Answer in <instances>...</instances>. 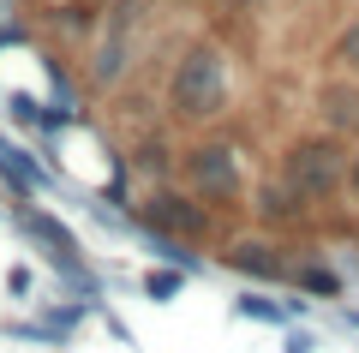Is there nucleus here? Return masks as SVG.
<instances>
[{
	"label": "nucleus",
	"instance_id": "obj_1",
	"mask_svg": "<svg viewBox=\"0 0 359 353\" xmlns=\"http://www.w3.org/2000/svg\"><path fill=\"white\" fill-rule=\"evenodd\" d=\"M222 108H228V54L216 42H192L168 78V114L180 126H204Z\"/></svg>",
	"mask_w": 359,
	"mask_h": 353
},
{
	"label": "nucleus",
	"instance_id": "obj_2",
	"mask_svg": "<svg viewBox=\"0 0 359 353\" xmlns=\"http://www.w3.org/2000/svg\"><path fill=\"white\" fill-rule=\"evenodd\" d=\"M347 162H353L347 138H335V132H311V138H294L282 150V174H276V180H282L299 204H323V198H335V192L347 186Z\"/></svg>",
	"mask_w": 359,
	"mask_h": 353
},
{
	"label": "nucleus",
	"instance_id": "obj_3",
	"mask_svg": "<svg viewBox=\"0 0 359 353\" xmlns=\"http://www.w3.org/2000/svg\"><path fill=\"white\" fill-rule=\"evenodd\" d=\"M18 227H25V240L36 246L42 264H48L72 293H84V300H96V293H102V281H96V269H90V258H84V246H78V234L60 222V215L36 210V198H25V204H18Z\"/></svg>",
	"mask_w": 359,
	"mask_h": 353
},
{
	"label": "nucleus",
	"instance_id": "obj_4",
	"mask_svg": "<svg viewBox=\"0 0 359 353\" xmlns=\"http://www.w3.org/2000/svg\"><path fill=\"white\" fill-rule=\"evenodd\" d=\"M180 180L186 192L204 204H240L245 198V168H240V150L222 138H198L192 150H180Z\"/></svg>",
	"mask_w": 359,
	"mask_h": 353
},
{
	"label": "nucleus",
	"instance_id": "obj_5",
	"mask_svg": "<svg viewBox=\"0 0 359 353\" xmlns=\"http://www.w3.org/2000/svg\"><path fill=\"white\" fill-rule=\"evenodd\" d=\"M138 227L144 234H162V240H186V246H198V240H210V210H204V198H192V192H180V186H156L150 180V192H144L138 204Z\"/></svg>",
	"mask_w": 359,
	"mask_h": 353
},
{
	"label": "nucleus",
	"instance_id": "obj_6",
	"mask_svg": "<svg viewBox=\"0 0 359 353\" xmlns=\"http://www.w3.org/2000/svg\"><path fill=\"white\" fill-rule=\"evenodd\" d=\"M132 72V6H114V18L102 25L96 48H90V78L96 84H120Z\"/></svg>",
	"mask_w": 359,
	"mask_h": 353
},
{
	"label": "nucleus",
	"instance_id": "obj_7",
	"mask_svg": "<svg viewBox=\"0 0 359 353\" xmlns=\"http://www.w3.org/2000/svg\"><path fill=\"white\" fill-rule=\"evenodd\" d=\"M0 186H13V198L25 204V198H36V192H48L54 174L25 150V144H13L6 132H0Z\"/></svg>",
	"mask_w": 359,
	"mask_h": 353
},
{
	"label": "nucleus",
	"instance_id": "obj_8",
	"mask_svg": "<svg viewBox=\"0 0 359 353\" xmlns=\"http://www.w3.org/2000/svg\"><path fill=\"white\" fill-rule=\"evenodd\" d=\"M318 120H323V132H335V138H359V84L330 78V84L318 90Z\"/></svg>",
	"mask_w": 359,
	"mask_h": 353
},
{
	"label": "nucleus",
	"instance_id": "obj_9",
	"mask_svg": "<svg viewBox=\"0 0 359 353\" xmlns=\"http://www.w3.org/2000/svg\"><path fill=\"white\" fill-rule=\"evenodd\" d=\"M222 258H228V269H240V276H252V281H287V269H294L269 240H233Z\"/></svg>",
	"mask_w": 359,
	"mask_h": 353
},
{
	"label": "nucleus",
	"instance_id": "obj_10",
	"mask_svg": "<svg viewBox=\"0 0 359 353\" xmlns=\"http://www.w3.org/2000/svg\"><path fill=\"white\" fill-rule=\"evenodd\" d=\"M287 281H294L299 293H323V300H330V293H341V276H335V269H323V264H294V269H287Z\"/></svg>",
	"mask_w": 359,
	"mask_h": 353
},
{
	"label": "nucleus",
	"instance_id": "obj_11",
	"mask_svg": "<svg viewBox=\"0 0 359 353\" xmlns=\"http://www.w3.org/2000/svg\"><path fill=\"white\" fill-rule=\"evenodd\" d=\"M299 210H306V204H299L294 192L282 186V180H276V186H264V192H257V215H264V222H287V215H299Z\"/></svg>",
	"mask_w": 359,
	"mask_h": 353
},
{
	"label": "nucleus",
	"instance_id": "obj_12",
	"mask_svg": "<svg viewBox=\"0 0 359 353\" xmlns=\"http://www.w3.org/2000/svg\"><path fill=\"white\" fill-rule=\"evenodd\" d=\"M233 317H257V324H287V305L264 300V293H240V300H233Z\"/></svg>",
	"mask_w": 359,
	"mask_h": 353
},
{
	"label": "nucleus",
	"instance_id": "obj_13",
	"mask_svg": "<svg viewBox=\"0 0 359 353\" xmlns=\"http://www.w3.org/2000/svg\"><path fill=\"white\" fill-rule=\"evenodd\" d=\"M180 288H186V269H150L144 276V300H156V305H168Z\"/></svg>",
	"mask_w": 359,
	"mask_h": 353
},
{
	"label": "nucleus",
	"instance_id": "obj_14",
	"mask_svg": "<svg viewBox=\"0 0 359 353\" xmlns=\"http://www.w3.org/2000/svg\"><path fill=\"white\" fill-rule=\"evenodd\" d=\"M138 168H144L150 180L168 174V144H162V138H144V144H138Z\"/></svg>",
	"mask_w": 359,
	"mask_h": 353
},
{
	"label": "nucleus",
	"instance_id": "obj_15",
	"mask_svg": "<svg viewBox=\"0 0 359 353\" xmlns=\"http://www.w3.org/2000/svg\"><path fill=\"white\" fill-rule=\"evenodd\" d=\"M330 54H335V60L347 66V72H359V18H353L347 30H341V36H335V48H330Z\"/></svg>",
	"mask_w": 359,
	"mask_h": 353
},
{
	"label": "nucleus",
	"instance_id": "obj_16",
	"mask_svg": "<svg viewBox=\"0 0 359 353\" xmlns=\"http://www.w3.org/2000/svg\"><path fill=\"white\" fill-rule=\"evenodd\" d=\"M6 108H13L18 126H36V120H42V102H36V96H25V90H13V96H6Z\"/></svg>",
	"mask_w": 359,
	"mask_h": 353
},
{
	"label": "nucleus",
	"instance_id": "obj_17",
	"mask_svg": "<svg viewBox=\"0 0 359 353\" xmlns=\"http://www.w3.org/2000/svg\"><path fill=\"white\" fill-rule=\"evenodd\" d=\"M30 281H36V276H30V264H13V269H6V293H13V300H30Z\"/></svg>",
	"mask_w": 359,
	"mask_h": 353
},
{
	"label": "nucleus",
	"instance_id": "obj_18",
	"mask_svg": "<svg viewBox=\"0 0 359 353\" xmlns=\"http://www.w3.org/2000/svg\"><path fill=\"white\" fill-rule=\"evenodd\" d=\"M282 353H318V335H306V329H287Z\"/></svg>",
	"mask_w": 359,
	"mask_h": 353
},
{
	"label": "nucleus",
	"instance_id": "obj_19",
	"mask_svg": "<svg viewBox=\"0 0 359 353\" xmlns=\"http://www.w3.org/2000/svg\"><path fill=\"white\" fill-rule=\"evenodd\" d=\"M222 13H257V6H264V0H216Z\"/></svg>",
	"mask_w": 359,
	"mask_h": 353
},
{
	"label": "nucleus",
	"instance_id": "obj_20",
	"mask_svg": "<svg viewBox=\"0 0 359 353\" xmlns=\"http://www.w3.org/2000/svg\"><path fill=\"white\" fill-rule=\"evenodd\" d=\"M347 192L359 198V150H353V162H347Z\"/></svg>",
	"mask_w": 359,
	"mask_h": 353
}]
</instances>
